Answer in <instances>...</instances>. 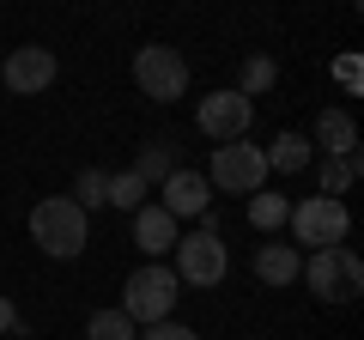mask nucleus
I'll use <instances>...</instances> for the list:
<instances>
[{
  "instance_id": "nucleus-1",
  "label": "nucleus",
  "mask_w": 364,
  "mask_h": 340,
  "mask_svg": "<svg viewBox=\"0 0 364 340\" xmlns=\"http://www.w3.org/2000/svg\"><path fill=\"white\" fill-rule=\"evenodd\" d=\"M31 243L49 255V262H73V255H85L91 243V213L79 207L73 195H49L31 207Z\"/></svg>"
},
{
  "instance_id": "nucleus-2",
  "label": "nucleus",
  "mask_w": 364,
  "mask_h": 340,
  "mask_svg": "<svg viewBox=\"0 0 364 340\" xmlns=\"http://www.w3.org/2000/svg\"><path fill=\"white\" fill-rule=\"evenodd\" d=\"M298 280L322 304H352L364 292V262H358V249H352V243H328V249H310V255H304V274Z\"/></svg>"
},
{
  "instance_id": "nucleus-3",
  "label": "nucleus",
  "mask_w": 364,
  "mask_h": 340,
  "mask_svg": "<svg viewBox=\"0 0 364 340\" xmlns=\"http://www.w3.org/2000/svg\"><path fill=\"white\" fill-rule=\"evenodd\" d=\"M176 298H182V280L170 274L164 262H146V267H134V274H128L116 310L128 316L134 328H152V322H164V316H176Z\"/></svg>"
},
{
  "instance_id": "nucleus-4",
  "label": "nucleus",
  "mask_w": 364,
  "mask_h": 340,
  "mask_svg": "<svg viewBox=\"0 0 364 340\" xmlns=\"http://www.w3.org/2000/svg\"><path fill=\"white\" fill-rule=\"evenodd\" d=\"M176 267L170 274L182 280V286H195V292H213V286H225V274H231V249H225V237L219 231H188V237H176Z\"/></svg>"
},
{
  "instance_id": "nucleus-5",
  "label": "nucleus",
  "mask_w": 364,
  "mask_h": 340,
  "mask_svg": "<svg viewBox=\"0 0 364 340\" xmlns=\"http://www.w3.org/2000/svg\"><path fill=\"white\" fill-rule=\"evenodd\" d=\"M267 152L249 140H225L213 146V164H207V183L225 188V195H255V188H267Z\"/></svg>"
},
{
  "instance_id": "nucleus-6",
  "label": "nucleus",
  "mask_w": 364,
  "mask_h": 340,
  "mask_svg": "<svg viewBox=\"0 0 364 340\" xmlns=\"http://www.w3.org/2000/svg\"><path fill=\"white\" fill-rule=\"evenodd\" d=\"M291 237L298 243H310V249H328V243H346L352 237V213H346V201H334V195H304V201H291Z\"/></svg>"
},
{
  "instance_id": "nucleus-7",
  "label": "nucleus",
  "mask_w": 364,
  "mask_h": 340,
  "mask_svg": "<svg viewBox=\"0 0 364 340\" xmlns=\"http://www.w3.org/2000/svg\"><path fill=\"white\" fill-rule=\"evenodd\" d=\"M134 85H140L152 104H176V97L188 92V61H182V49L146 43V49L134 55Z\"/></svg>"
},
{
  "instance_id": "nucleus-8",
  "label": "nucleus",
  "mask_w": 364,
  "mask_h": 340,
  "mask_svg": "<svg viewBox=\"0 0 364 340\" xmlns=\"http://www.w3.org/2000/svg\"><path fill=\"white\" fill-rule=\"evenodd\" d=\"M195 128L207 134L213 146H225V140H249V128H255V104H249V97L237 92V85H219V92H207V97H200Z\"/></svg>"
},
{
  "instance_id": "nucleus-9",
  "label": "nucleus",
  "mask_w": 364,
  "mask_h": 340,
  "mask_svg": "<svg viewBox=\"0 0 364 340\" xmlns=\"http://www.w3.org/2000/svg\"><path fill=\"white\" fill-rule=\"evenodd\" d=\"M55 73H61V61H55L49 43H25V49L6 55V67H0V85L13 97H43L55 85Z\"/></svg>"
},
{
  "instance_id": "nucleus-10",
  "label": "nucleus",
  "mask_w": 364,
  "mask_h": 340,
  "mask_svg": "<svg viewBox=\"0 0 364 340\" xmlns=\"http://www.w3.org/2000/svg\"><path fill=\"white\" fill-rule=\"evenodd\" d=\"M158 207H164L170 213V219H200V213H207L213 207V183H207V170H170V176H164V183H158Z\"/></svg>"
},
{
  "instance_id": "nucleus-11",
  "label": "nucleus",
  "mask_w": 364,
  "mask_h": 340,
  "mask_svg": "<svg viewBox=\"0 0 364 340\" xmlns=\"http://www.w3.org/2000/svg\"><path fill=\"white\" fill-rule=\"evenodd\" d=\"M176 237H182V225L170 219L164 207H158V201H146V207H134V243L146 249V255H170V249H176Z\"/></svg>"
},
{
  "instance_id": "nucleus-12",
  "label": "nucleus",
  "mask_w": 364,
  "mask_h": 340,
  "mask_svg": "<svg viewBox=\"0 0 364 340\" xmlns=\"http://www.w3.org/2000/svg\"><path fill=\"white\" fill-rule=\"evenodd\" d=\"M310 146H322V158H346V152H358V122H352V110H322V116H316Z\"/></svg>"
},
{
  "instance_id": "nucleus-13",
  "label": "nucleus",
  "mask_w": 364,
  "mask_h": 340,
  "mask_svg": "<svg viewBox=\"0 0 364 340\" xmlns=\"http://www.w3.org/2000/svg\"><path fill=\"white\" fill-rule=\"evenodd\" d=\"M298 274H304L298 243H261L255 249V280H261V286H279V292H286Z\"/></svg>"
},
{
  "instance_id": "nucleus-14",
  "label": "nucleus",
  "mask_w": 364,
  "mask_h": 340,
  "mask_svg": "<svg viewBox=\"0 0 364 340\" xmlns=\"http://www.w3.org/2000/svg\"><path fill=\"white\" fill-rule=\"evenodd\" d=\"M261 152H267V170H279V176H298V170H310V164H316L310 134H298V128L273 134V146H261Z\"/></svg>"
},
{
  "instance_id": "nucleus-15",
  "label": "nucleus",
  "mask_w": 364,
  "mask_h": 340,
  "mask_svg": "<svg viewBox=\"0 0 364 340\" xmlns=\"http://www.w3.org/2000/svg\"><path fill=\"white\" fill-rule=\"evenodd\" d=\"M170 170H176V140H170V134H152V140L140 146V158H134V176H140L146 188H158Z\"/></svg>"
},
{
  "instance_id": "nucleus-16",
  "label": "nucleus",
  "mask_w": 364,
  "mask_h": 340,
  "mask_svg": "<svg viewBox=\"0 0 364 340\" xmlns=\"http://www.w3.org/2000/svg\"><path fill=\"white\" fill-rule=\"evenodd\" d=\"M358 176H364L358 152H346V158H322V170H316V183H322V188H316V195H334V201H340L352 183H358Z\"/></svg>"
},
{
  "instance_id": "nucleus-17",
  "label": "nucleus",
  "mask_w": 364,
  "mask_h": 340,
  "mask_svg": "<svg viewBox=\"0 0 364 340\" xmlns=\"http://www.w3.org/2000/svg\"><path fill=\"white\" fill-rule=\"evenodd\" d=\"M273 85H279V61H273V55H249L243 73H237V92L255 104V97H261V92H273Z\"/></svg>"
},
{
  "instance_id": "nucleus-18",
  "label": "nucleus",
  "mask_w": 364,
  "mask_h": 340,
  "mask_svg": "<svg viewBox=\"0 0 364 340\" xmlns=\"http://www.w3.org/2000/svg\"><path fill=\"white\" fill-rule=\"evenodd\" d=\"M286 219H291L286 195H273V188H255V195H249V225H255V231H279Z\"/></svg>"
},
{
  "instance_id": "nucleus-19",
  "label": "nucleus",
  "mask_w": 364,
  "mask_h": 340,
  "mask_svg": "<svg viewBox=\"0 0 364 340\" xmlns=\"http://www.w3.org/2000/svg\"><path fill=\"white\" fill-rule=\"evenodd\" d=\"M146 195H152V188H146L140 176H134V170H116V176H109V188H104V207L134 213V207H146Z\"/></svg>"
},
{
  "instance_id": "nucleus-20",
  "label": "nucleus",
  "mask_w": 364,
  "mask_h": 340,
  "mask_svg": "<svg viewBox=\"0 0 364 340\" xmlns=\"http://www.w3.org/2000/svg\"><path fill=\"white\" fill-rule=\"evenodd\" d=\"M85 340H140V328H134L122 310H97L85 322Z\"/></svg>"
},
{
  "instance_id": "nucleus-21",
  "label": "nucleus",
  "mask_w": 364,
  "mask_h": 340,
  "mask_svg": "<svg viewBox=\"0 0 364 340\" xmlns=\"http://www.w3.org/2000/svg\"><path fill=\"white\" fill-rule=\"evenodd\" d=\"M104 188H109V170H79V176H73V201H79L85 213L104 207Z\"/></svg>"
},
{
  "instance_id": "nucleus-22",
  "label": "nucleus",
  "mask_w": 364,
  "mask_h": 340,
  "mask_svg": "<svg viewBox=\"0 0 364 340\" xmlns=\"http://www.w3.org/2000/svg\"><path fill=\"white\" fill-rule=\"evenodd\" d=\"M140 340H200L188 322H176V316H164V322H152V328H140Z\"/></svg>"
},
{
  "instance_id": "nucleus-23",
  "label": "nucleus",
  "mask_w": 364,
  "mask_h": 340,
  "mask_svg": "<svg viewBox=\"0 0 364 340\" xmlns=\"http://www.w3.org/2000/svg\"><path fill=\"white\" fill-rule=\"evenodd\" d=\"M334 79L346 85V92H358V61H352V55H340V61H334Z\"/></svg>"
},
{
  "instance_id": "nucleus-24",
  "label": "nucleus",
  "mask_w": 364,
  "mask_h": 340,
  "mask_svg": "<svg viewBox=\"0 0 364 340\" xmlns=\"http://www.w3.org/2000/svg\"><path fill=\"white\" fill-rule=\"evenodd\" d=\"M13 322H18V310H13V298L0 292V334H13Z\"/></svg>"
}]
</instances>
